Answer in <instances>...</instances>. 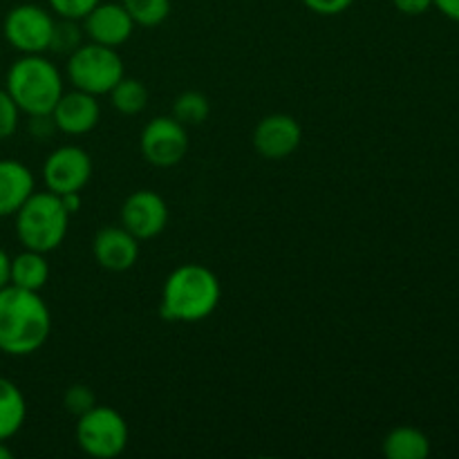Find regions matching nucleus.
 <instances>
[{
	"instance_id": "1",
	"label": "nucleus",
	"mask_w": 459,
	"mask_h": 459,
	"mask_svg": "<svg viewBox=\"0 0 459 459\" xmlns=\"http://www.w3.org/2000/svg\"><path fill=\"white\" fill-rule=\"evenodd\" d=\"M52 314L39 291L7 285L0 290V352L30 357L48 343Z\"/></svg>"
},
{
	"instance_id": "2",
	"label": "nucleus",
	"mask_w": 459,
	"mask_h": 459,
	"mask_svg": "<svg viewBox=\"0 0 459 459\" xmlns=\"http://www.w3.org/2000/svg\"><path fill=\"white\" fill-rule=\"evenodd\" d=\"M222 285L209 267L182 264L169 273L161 290L160 314L173 323H200L218 309Z\"/></svg>"
},
{
	"instance_id": "3",
	"label": "nucleus",
	"mask_w": 459,
	"mask_h": 459,
	"mask_svg": "<svg viewBox=\"0 0 459 459\" xmlns=\"http://www.w3.org/2000/svg\"><path fill=\"white\" fill-rule=\"evenodd\" d=\"M4 90L21 112L30 117L52 115L54 106L65 92L61 72L43 54H22L16 58L7 70Z\"/></svg>"
},
{
	"instance_id": "4",
	"label": "nucleus",
	"mask_w": 459,
	"mask_h": 459,
	"mask_svg": "<svg viewBox=\"0 0 459 459\" xmlns=\"http://www.w3.org/2000/svg\"><path fill=\"white\" fill-rule=\"evenodd\" d=\"M16 236L22 249L49 251L58 249L67 236L70 227V213L63 206L61 197L52 191H34L30 200L18 209Z\"/></svg>"
},
{
	"instance_id": "5",
	"label": "nucleus",
	"mask_w": 459,
	"mask_h": 459,
	"mask_svg": "<svg viewBox=\"0 0 459 459\" xmlns=\"http://www.w3.org/2000/svg\"><path fill=\"white\" fill-rule=\"evenodd\" d=\"M126 76L124 61L115 48L99 43H83L67 58V79L76 90L101 97Z\"/></svg>"
},
{
	"instance_id": "6",
	"label": "nucleus",
	"mask_w": 459,
	"mask_h": 459,
	"mask_svg": "<svg viewBox=\"0 0 459 459\" xmlns=\"http://www.w3.org/2000/svg\"><path fill=\"white\" fill-rule=\"evenodd\" d=\"M128 439V424L115 408L94 406L81 417H76V444L85 455L115 459L126 451Z\"/></svg>"
},
{
	"instance_id": "7",
	"label": "nucleus",
	"mask_w": 459,
	"mask_h": 459,
	"mask_svg": "<svg viewBox=\"0 0 459 459\" xmlns=\"http://www.w3.org/2000/svg\"><path fill=\"white\" fill-rule=\"evenodd\" d=\"M52 13L40 4L22 3L7 12L3 22L4 40L21 54H45L52 45L54 34Z\"/></svg>"
},
{
	"instance_id": "8",
	"label": "nucleus",
	"mask_w": 459,
	"mask_h": 459,
	"mask_svg": "<svg viewBox=\"0 0 459 459\" xmlns=\"http://www.w3.org/2000/svg\"><path fill=\"white\" fill-rule=\"evenodd\" d=\"M139 148H142L143 160L155 169H173L188 152L186 126L179 124L175 117L151 119L142 130Z\"/></svg>"
},
{
	"instance_id": "9",
	"label": "nucleus",
	"mask_w": 459,
	"mask_h": 459,
	"mask_svg": "<svg viewBox=\"0 0 459 459\" xmlns=\"http://www.w3.org/2000/svg\"><path fill=\"white\" fill-rule=\"evenodd\" d=\"M92 178V160L81 146H61L43 164V182L56 195L81 193Z\"/></svg>"
},
{
	"instance_id": "10",
	"label": "nucleus",
	"mask_w": 459,
	"mask_h": 459,
	"mask_svg": "<svg viewBox=\"0 0 459 459\" xmlns=\"http://www.w3.org/2000/svg\"><path fill=\"white\" fill-rule=\"evenodd\" d=\"M169 224V206L164 197L151 188L130 193L121 204V227L133 233L139 242L160 236Z\"/></svg>"
},
{
	"instance_id": "11",
	"label": "nucleus",
	"mask_w": 459,
	"mask_h": 459,
	"mask_svg": "<svg viewBox=\"0 0 459 459\" xmlns=\"http://www.w3.org/2000/svg\"><path fill=\"white\" fill-rule=\"evenodd\" d=\"M303 142V128L291 115H267L254 130V148L264 160H285L294 155Z\"/></svg>"
},
{
	"instance_id": "12",
	"label": "nucleus",
	"mask_w": 459,
	"mask_h": 459,
	"mask_svg": "<svg viewBox=\"0 0 459 459\" xmlns=\"http://www.w3.org/2000/svg\"><path fill=\"white\" fill-rule=\"evenodd\" d=\"M134 21L121 3H99L88 16L83 18V31L92 43L106 48H121L133 36Z\"/></svg>"
},
{
	"instance_id": "13",
	"label": "nucleus",
	"mask_w": 459,
	"mask_h": 459,
	"mask_svg": "<svg viewBox=\"0 0 459 459\" xmlns=\"http://www.w3.org/2000/svg\"><path fill=\"white\" fill-rule=\"evenodd\" d=\"M101 119V106L94 94L83 90L63 92L52 110V121L63 134H88Z\"/></svg>"
},
{
	"instance_id": "14",
	"label": "nucleus",
	"mask_w": 459,
	"mask_h": 459,
	"mask_svg": "<svg viewBox=\"0 0 459 459\" xmlns=\"http://www.w3.org/2000/svg\"><path fill=\"white\" fill-rule=\"evenodd\" d=\"M92 254L99 267L106 272H128L139 258V240L124 227H103L94 236Z\"/></svg>"
},
{
	"instance_id": "15",
	"label": "nucleus",
	"mask_w": 459,
	"mask_h": 459,
	"mask_svg": "<svg viewBox=\"0 0 459 459\" xmlns=\"http://www.w3.org/2000/svg\"><path fill=\"white\" fill-rule=\"evenodd\" d=\"M36 191V179L22 161L0 160V218H12Z\"/></svg>"
},
{
	"instance_id": "16",
	"label": "nucleus",
	"mask_w": 459,
	"mask_h": 459,
	"mask_svg": "<svg viewBox=\"0 0 459 459\" xmlns=\"http://www.w3.org/2000/svg\"><path fill=\"white\" fill-rule=\"evenodd\" d=\"M49 281V263L40 251L25 249L12 258V272H9V285L21 290L40 291Z\"/></svg>"
},
{
	"instance_id": "17",
	"label": "nucleus",
	"mask_w": 459,
	"mask_h": 459,
	"mask_svg": "<svg viewBox=\"0 0 459 459\" xmlns=\"http://www.w3.org/2000/svg\"><path fill=\"white\" fill-rule=\"evenodd\" d=\"M27 420V402L13 381L0 377V442L12 439Z\"/></svg>"
},
{
	"instance_id": "18",
	"label": "nucleus",
	"mask_w": 459,
	"mask_h": 459,
	"mask_svg": "<svg viewBox=\"0 0 459 459\" xmlns=\"http://www.w3.org/2000/svg\"><path fill=\"white\" fill-rule=\"evenodd\" d=\"M384 455L388 459H426L430 455V439L412 426H399L384 439Z\"/></svg>"
},
{
	"instance_id": "19",
	"label": "nucleus",
	"mask_w": 459,
	"mask_h": 459,
	"mask_svg": "<svg viewBox=\"0 0 459 459\" xmlns=\"http://www.w3.org/2000/svg\"><path fill=\"white\" fill-rule=\"evenodd\" d=\"M108 94H110L112 108L126 117L139 115V112L146 110L148 106L146 85L137 79H128V76H124V79H121Z\"/></svg>"
},
{
	"instance_id": "20",
	"label": "nucleus",
	"mask_w": 459,
	"mask_h": 459,
	"mask_svg": "<svg viewBox=\"0 0 459 459\" xmlns=\"http://www.w3.org/2000/svg\"><path fill=\"white\" fill-rule=\"evenodd\" d=\"M209 112H211L209 99H206V94L197 92V90L182 92L173 103V117L184 126L204 124Z\"/></svg>"
},
{
	"instance_id": "21",
	"label": "nucleus",
	"mask_w": 459,
	"mask_h": 459,
	"mask_svg": "<svg viewBox=\"0 0 459 459\" xmlns=\"http://www.w3.org/2000/svg\"><path fill=\"white\" fill-rule=\"evenodd\" d=\"M121 4L139 27L161 25L170 13V0H121Z\"/></svg>"
},
{
	"instance_id": "22",
	"label": "nucleus",
	"mask_w": 459,
	"mask_h": 459,
	"mask_svg": "<svg viewBox=\"0 0 459 459\" xmlns=\"http://www.w3.org/2000/svg\"><path fill=\"white\" fill-rule=\"evenodd\" d=\"M79 45H83V31L76 25V21H67V18H61V21L54 25L52 34V45L49 49L58 54H72Z\"/></svg>"
},
{
	"instance_id": "23",
	"label": "nucleus",
	"mask_w": 459,
	"mask_h": 459,
	"mask_svg": "<svg viewBox=\"0 0 459 459\" xmlns=\"http://www.w3.org/2000/svg\"><path fill=\"white\" fill-rule=\"evenodd\" d=\"M63 406H65L67 412H72L74 417H81L83 412H88L90 408L97 406V397H94L92 388L88 385H70L63 394Z\"/></svg>"
},
{
	"instance_id": "24",
	"label": "nucleus",
	"mask_w": 459,
	"mask_h": 459,
	"mask_svg": "<svg viewBox=\"0 0 459 459\" xmlns=\"http://www.w3.org/2000/svg\"><path fill=\"white\" fill-rule=\"evenodd\" d=\"M21 121V108L16 106L7 90H0V142L13 137Z\"/></svg>"
},
{
	"instance_id": "25",
	"label": "nucleus",
	"mask_w": 459,
	"mask_h": 459,
	"mask_svg": "<svg viewBox=\"0 0 459 459\" xmlns=\"http://www.w3.org/2000/svg\"><path fill=\"white\" fill-rule=\"evenodd\" d=\"M49 9L56 13L58 18H67V21H83L101 0H48Z\"/></svg>"
},
{
	"instance_id": "26",
	"label": "nucleus",
	"mask_w": 459,
	"mask_h": 459,
	"mask_svg": "<svg viewBox=\"0 0 459 459\" xmlns=\"http://www.w3.org/2000/svg\"><path fill=\"white\" fill-rule=\"evenodd\" d=\"M303 4L318 16H336L352 7L354 0H303Z\"/></svg>"
},
{
	"instance_id": "27",
	"label": "nucleus",
	"mask_w": 459,
	"mask_h": 459,
	"mask_svg": "<svg viewBox=\"0 0 459 459\" xmlns=\"http://www.w3.org/2000/svg\"><path fill=\"white\" fill-rule=\"evenodd\" d=\"M393 4L406 16H421L433 7V0H393Z\"/></svg>"
},
{
	"instance_id": "28",
	"label": "nucleus",
	"mask_w": 459,
	"mask_h": 459,
	"mask_svg": "<svg viewBox=\"0 0 459 459\" xmlns=\"http://www.w3.org/2000/svg\"><path fill=\"white\" fill-rule=\"evenodd\" d=\"M435 7L451 21L459 22V0H433Z\"/></svg>"
},
{
	"instance_id": "29",
	"label": "nucleus",
	"mask_w": 459,
	"mask_h": 459,
	"mask_svg": "<svg viewBox=\"0 0 459 459\" xmlns=\"http://www.w3.org/2000/svg\"><path fill=\"white\" fill-rule=\"evenodd\" d=\"M9 272H12V255L0 247V290L9 285Z\"/></svg>"
},
{
	"instance_id": "30",
	"label": "nucleus",
	"mask_w": 459,
	"mask_h": 459,
	"mask_svg": "<svg viewBox=\"0 0 459 459\" xmlns=\"http://www.w3.org/2000/svg\"><path fill=\"white\" fill-rule=\"evenodd\" d=\"M61 197L63 206H65L67 213H76L81 209V193H65V195H58Z\"/></svg>"
},
{
	"instance_id": "31",
	"label": "nucleus",
	"mask_w": 459,
	"mask_h": 459,
	"mask_svg": "<svg viewBox=\"0 0 459 459\" xmlns=\"http://www.w3.org/2000/svg\"><path fill=\"white\" fill-rule=\"evenodd\" d=\"M12 455H13L12 448H9L4 442H0V459H12Z\"/></svg>"
}]
</instances>
